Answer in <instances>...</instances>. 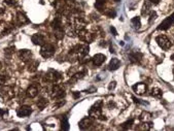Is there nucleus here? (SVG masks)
Listing matches in <instances>:
<instances>
[{"mask_svg": "<svg viewBox=\"0 0 174 131\" xmlns=\"http://www.w3.org/2000/svg\"><path fill=\"white\" fill-rule=\"evenodd\" d=\"M106 15H107L109 18H114V17L116 16V12L114 10H109V12H108Z\"/></svg>", "mask_w": 174, "mask_h": 131, "instance_id": "obj_35", "label": "nucleus"}, {"mask_svg": "<svg viewBox=\"0 0 174 131\" xmlns=\"http://www.w3.org/2000/svg\"><path fill=\"white\" fill-rule=\"evenodd\" d=\"M171 59H172V60L174 61V54H173V55H172V56H171Z\"/></svg>", "mask_w": 174, "mask_h": 131, "instance_id": "obj_45", "label": "nucleus"}, {"mask_svg": "<svg viewBox=\"0 0 174 131\" xmlns=\"http://www.w3.org/2000/svg\"><path fill=\"white\" fill-rule=\"evenodd\" d=\"M142 59V54L139 52H135V53L130 54V60L134 63H139Z\"/></svg>", "mask_w": 174, "mask_h": 131, "instance_id": "obj_21", "label": "nucleus"}, {"mask_svg": "<svg viewBox=\"0 0 174 131\" xmlns=\"http://www.w3.org/2000/svg\"><path fill=\"white\" fill-rule=\"evenodd\" d=\"M101 104H102L101 100H99V101H97V103H95V105L93 106L90 110V112H89L90 117L95 118V119L105 120V118H102L103 116L101 115Z\"/></svg>", "mask_w": 174, "mask_h": 131, "instance_id": "obj_2", "label": "nucleus"}, {"mask_svg": "<svg viewBox=\"0 0 174 131\" xmlns=\"http://www.w3.org/2000/svg\"><path fill=\"white\" fill-rule=\"evenodd\" d=\"M51 95H52V97L55 98V99H61V98H63L65 95L64 89L61 86H59V85H55V86L53 87V89H52Z\"/></svg>", "mask_w": 174, "mask_h": 131, "instance_id": "obj_5", "label": "nucleus"}, {"mask_svg": "<svg viewBox=\"0 0 174 131\" xmlns=\"http://www.w3.org/2000/svg\"><path fill=\"white\" fill-rule=\"evenodd\" d=\"M110 31H111V33H114V36H116V35H117V32H116V28H114V26H111V27H110Z\"/></svg>", "mask_w": 174, "mask_h": 131, "instance_id": "obj_40", "label": "nucleus"}, {"mask_svg": "<svg viewBox=\"0 0 174 131\" xmlns=\"http://www.w3.org/2000/svg\"><path fill=\"white\" fill-rule=\"evenodd\" d=\"M19 57L21 60H23L24 62H27V61L31 60V57H32V53L28 50H21L19 52Z\"/></svg>", "mask_w": 174, "mask_h": 131, "instance_id": "obj_13", "label": "nucleus"}, {"mask_svg": "<svg viewBox=\"0 0 174 131\" xmlns=\"http://www.w3.org/2000/svg\"><path fill=\"white\" fill-rule=\"evenodd\" d=\"M133 123H134V120L133 119H130L129 121H127V122H125V123L122 125V127H123V129H129V128H131V126L133 125Z\"/></svg>", "mask_w": 174, "mask_h": 131, "instance_id": "obj_30", "label": "nucleus"}, {"mask_svg": "<svg viewBox=\"0 0 174 131\" xmlns=\"http://www.w3.org/2000/svg\"><path fill=\"white\" fill-rule=\"evenodd\" d=\"M158 45H160V48H162L163 50H169L171 48V41L169 40L168 37L165 35H159L156 38Z\"/></svg>", "mask_w": 174, "mask_h": 131, "instance_id": "obj_4", "label": "nucleus"}, {"mask_svg": "<svg viewBox=\"0 0 174 131\" xmlns=\"http://www.w3.org/2000/svg\"><path fill=\"white\" fill-rule=\"evenodd\" d=\"M160 1H161V0H149V2H151V3H153V4H158Z\"/></svg>", "mask_w": 174, "mask_h": 131, "instance_id": "obj_41", "label": "nucleus"}, {"mask_svg": "<svg viewBox=\"0 0 174 131\" xmlns=\"http://www.w3.org/2000/svg\"><path fill=\"white\" fill-rule=\"evenodd\" d=\"M114 2H119V0H114Z\"/></svg>", "mask_w": 174, "mask_h": 131, "instance_id": "obj_46", "label": "nucleus"}, {"mask_svg": "<svg viewBox=\"0 0 174 131\" xmlns=\"http://www.w3.org/2000/svg\"><path fill=\"white\" fill-rule=\"evenodd\" d=\"M26 94H27V96H28V97H30V98L36 97V96H37V94H38V88L35 86V85H31V86H30L29 88L27 89Z\"/></svg>", "mask_w": 174, "mask_h": 131, "instance_id": "obj_17", "label": "nucleus"}, {"mask_svg": "<svg viewBox=\"0 0 174 131\" xmlns=\"http://www.w3.org/2000/svg\"><path fill=\"white\" fill-rule=\"evenodd\" d=\"M55 53V47L51 43H44L42 45L40 50V55L43 57V58H50L52 57Z\"/></svg>", "mask_w": 174, "mask_h": 131, "instance_id": "obj_3", "label": "nucleus"}, {"mask_svg": "<svg viewBox=\"0 0 174 131\" xmlns=\"http://www.w3.org/2000/svg\"><path fill=\"white\" fill-rule=\"evenodd\" d=\"M133 100L136 102V103H138V104H142V105H149V102H146V101H142V100L139 99V98H136L135 96H133Z\"/></svg>", "mask_w": 174, "mask_h": 131, "instance_id": "obj_32", "label": "nucleus"}, {"mask_svg": "<svg viewBox=\"0 0 174 131\" xmlns=\"http://www.w3.org/2000/svg\"><path fill=\"white\" fill-rule=\"evenodd\" d=\"M79 96H80V94L79 93H73V97H74V98H78V97H79Z\"/></svg>", "mask_w": 174, "mask_h": 131, "instance_id": "obj_42", "label": "nucleus"}, {"mask_svg": "<svg viewBox=\"0 0 174 131\" xmlns=\"http://www.w3.org/2000/svg\"><path fill=\"white\" fill-rule=\"evenodd\" d=\"M149 12H151V3L149 1H145L142 6L141 15H142V16H147Z\"/></svg>", "mask_w": 174, "mask_h": 131, "instance_id": "obj_19", "label": "nucleus"}, {"mask_svg": "<svg viewBox=\"0 0 174 131\" xmlns=\"http://www.w3.org/2000/svg\"><path fill=\"white\" fill-rule=\"evenodd\" d=\"M106 0H96V3H95V7L97 8L98 10L102 12L103 10V6L105 4Z\"/></svg>", "mask_w": 174, "mask_h": 131, "instance_id": "obj_27", "label": "nucleus"}, {"mask_svg": "<svg viewBox=\"0 0 174 131\" xmlns=\"http://www.w3.org/2000/svg\"><path fill=\"white\" fill-rule=\"evenodd\" d=\"M91 125H93V120L91 119L90 117L84 118V119H82V121L79 122V128H80V129H82V130L90 128Z\"/></svg>", "mask_w": 174, "mask_h": 131, "instance_id": "obj_14", "label": "nucleus"}, {"mask_svg": "<svg viewBox=\"0 0 174 131\" xmlns=\"http://www.w3.org/2000/svg\"><path fill=\"white\" fill-rule=\"evenodd\" d=\"M157 19V14L155 12H151V19H149V23H153V21H155Z\"/></svg>", "mask_w": 174, "mask_h": 131, "instance_id": "obj_37", "label": "nucleus"}, {"mask_svg": "<svg viewBox=\"0 0 174 131\" xmlns=\"http://www.w3.org/2000/svg\"><path fill=\"white\" fill-rule=\"evenodd\" d=\"M151 124H147V122H143L142 124H140V125L138 126V127H136V129L138 130H149V128H151Z\"/></svg>", "mask_w": 174, "mask_h": 131, "instance_id": "obj_29", "label": "nucleus"}, {"mask_svg": "<svg viewBox=\"0 0 174 131\" xmlns=\"http://www.w3.org/2000/svg\"><path fill=\"white\" fill-rule=\"evenodd\" d=\"M105 59H106V57L105 55H103V54H96V55L93 57V63H94V65H96V66H100V65H102L104 63Z\"/></svg>", "mask_w": 174, "mask_h": 131, "instance_id": "obj_16", "label": "nucleus"}, {"mask_svg": "<svg viewBox=\"0 0 174 131\" xmlns=\"http://www.w3.org/2000/svg\"><path fill=\"white\" fill-rule=\"evenodd\" d=\"M65 1H66L67 3H71V2H73V0H65Z\"/></svg>", "mask_w": 174, "mask_h": 131, "instance_id": "obj_44", "label": "nucleus"}, {"mask_svg": "<svg viewBox=\"0 0 174 131\" xmlns=\"http://www.w3.org/2000/svg\"><path fill=\"white\" fill-rule=\"evenodd\" d=\"M14 50H15V48L14 47H10V48H7V49L4 51V53H5V55H7V56H10L12 53H14Z\"/></svg>", "mask_w": 174, "mask_h": 131, "instance_id": "obj_33", "label": "nucleus"}, {"mask_svg": "<svg viewBox=\"0 0 174 131\" xmlns=\"http://www.w3.org/2000/svg\"><path fill=\"white\" fill-rule=\"evenodd\" d=\"M47 101L44 99V98H40V99L37 101V106L40 110H43V108L47 106Z\"/></svg>", "mask_w": 174, "mask_h": 131, "instance_id": "obj_28", "label": "nucleus"}, {"mask_svg": "<svg viewBox=\"0 0 174 131\" xmlns=\"http://www.w3.org/2000/svg\"><path fill=\"white\" fill-rule=\"evenodd\" d=\"M12 25L5 21H0V35H6L12 31Z\"/></svg>", "mask_w": 174, "mask_h": 131, "instance_id": "obj_9", "label": "nucleus"}, {"mask_svg": "<svg viewBox=\"0 0 174 131\" xmlns=\"http://www.w3.org/2000/svg\"><path fill=\"white\" fill-rule=\"evenodd\" d=\"M31 40H32V42H33L35 45H44V43H45L43 35L38 34V33L33 34V35H32V37H31Z\"/></svg>", "mask_w": 174, "mask_h": 131, "instance_id": "obj_12", "label": "nucleus"}, {"mask_svg": "<svg viewBox=\"0 0 174 131\" xmlns=\"http://www.w3.org/2000/svg\"><path fill=\"white\" fill-rule=\"evenodd\" d=\"M55 36L57 39H62L64 37V30H63L62 27L60 28H56L55 29Z\"/></svg>", "mask_w": 174, "mask_h": 131, "instance_id": "obj_24", "label": "nucleus"}, {"mask_svg": "<svg viewBox=\"0 0 174 131\" xmlns=\"http://www.w3.org/2000/svg\"><path fill=\"white\" fill-rule=\"evenodd\" d=\"M5 113H6V111H4V110H1V108H0V115H1V116H3V115H5Z\"/></svg>", "mask_w": 174, "mask_h": 131, "instance_id": "obj_43", "label": "nucleus"}, {"mask_svg": "<svg viewBox=\"0 0 174 131\" xmlns=\"http://www.w3.org/2000/svg\"><path fill=\"white\" fill-rule=\"evenodd\" d=\"M17 0H4V4H6V5H14V4H16Z\"/></svg>", "mask_w": 174, "mask_h": 131, "instance_id": "obj_36", "label": "nucleus"}, {"mask_svg": "<svg viewBox=\"0 0 174 131\" xmlns=\"http://www.w3.org/2000/svg\"><path fill=\"white\" fill-rule=\"evenodd\" d=\"M61 128H62V130L66 131L69 129V122H68V119H67L66 117H63L62 118V122H61Z\"/></svg>", "mask_w": 174, "mask_h": 131, "instance_id": "obj_23", "label": "nucleus"}, {"mask_svg": "<svg viewBox=\"0 0 174 131\" xmlns=\"http://www.w3.org/2000/svg\"><path fill=\"white\" fill-rule=\"evenodd\" d=\"M77 33H78V37L82 39V41H84V42H91V41L94 39L93 34L91 33V32L87 31L86 29L79 30V31H77Z\"/></svg>", "mask_w": 174, "mask_h": 131, "instance_id": "obj_7", "label": "nucleus"}, {"mask_svg": "<svg viewBox=\"0 0 174 131\" xmlns=\"http://www.w3.org/2000/svg\"><path fill=\"white\" fill-rule=\"evenodd\" d=\"M116 83L114 81V82L109 83V86H108V89H109V90H114V89L116 88Z\"/></svg>", "mask_w": 174, "mask_h": 131, "instance_id": "obj_38", "label": "nucleus"}, {"mask_svg": "<svg viewBox=\"0 0 174 131\" xmlns=\"http://www.w3.org/2000/svg\"><path fill=\"white\" fill-rule=\"evenodd\" d=\"M0 69H1V63H0Z\"/></svg>", "mask_w": 174, "mask_h": 131, "instance_id": "obj_47", "label": "nucleus"}, {"mask_svg": "<svg viewBox=\"0 0 174 131\" xmlns=\"http://www.w3.org/2000/svg\"><path fill=\"white\" fill-rule=\"evenodd\" d=\"M140 120L142 122H149L151 120V113H147V112H143L142 113H141L140 116Z\"/></svg>", "mask_w": 174, "mask_h": 131, "instance_id": "obj_25", "label": "nucleus"}, {"mask_svg": "<svg viewBox=\"0 0 174 131\" xmlns=\"http://www.w3.org/2000/svg\"><path fill=\"white\" fill-rule=\"evenodd\" d=\"M133 90L134 92H135L137 95H143L145 92H146L147 90V87L145 84H143V83H139V84H136L133 86Z\"/></svg>", "mask_w": 174, "mask_h": 131, "instance_id": "obj_11", "label": "nucleus"}, {"mask_svg": "<svg viewBox=\"0 0 174 131\" xmlns=\"http://www.w3.org/2000/svg\"><path fill=\"white\" fill-rule=\"evenodd\" d=\"M32 113V110L30 106H27V105H23L21 106V108L18 110V112H17V115L19 116V117L21 118H25V117H28V116H30V113Z\"/></svg>", "mask_w": 174, "mask_h": 131, "instance_id": "obj_10", "label": "nucleus"}, {"mask_svg": "<svg viewBox=\"0 0 174 131\" xmlns=\"http://www.w3.org/2000/svg\"><path fill=\"white\" fill-rule=\"evenodd\" d=\"M131 25L134 29H139L141 26V22H140V18L139 17H135L131 20Z\"/></svg>", "mask_w": 174, "mask_h": 131, "instance_id": "obj_22", "label": "nucleus"}, {"mask_svg": "<svg viewBox=\"0 0 174 131\" xmlns=\"http://www.w3.org/2000/svg\"><path fill=\"white\" fill-rule=\"evenodd\" d=\"M74 25L77 31H79V30H82V29H84V27H86V21L84 20V18L77 17L74 21Z\"/></svg>", "mask_w": 174, "mask_h": 131, "instance_id": "obj_18", "label": "nucleus"}, {"mask_svg": "<svg viewBox=\"0 0 174 131\" xmlns=\"http://www.w3.org/2000/svg\"><path fill=\"white\" fill-rule=\"evenodd\" d=\"M173 23H174V12L171 15L170 17L166 18L164 21L162 22V23L160 24V26L158 27V29L159 30H167Z\"/></svg>", "mask_w": 174, "mask_h": 131, "instance_id": "obj_8", "label": "nucleus"}, {"mask_svg": "<svg viewBox=\"0 0 174 131\" xmlns=\"http://www.w3.org/2000/svg\"><path fill=\"white\" fill-rule=\"evenodd\" d=\"M6 80H7V76H6L5 75H0V86L5 84Z\"/></svg>", "mask_w": 174, "mask_h": 131, "instance_id": "obj_34", "label": "nucleus"}, {"mask_svg": "<svg viewBox=\"0 0 174 131\" xmlns=\"http://www.w3.org/2000/svg\"><path fill=\"white\" fill-rule=\"evenodd\" d=\"M119 65H121V61L117 58H112L111 60H110L108 67H109V70H116L119 67Z\"/></svg>", "mask_w": 174, "mask_h": 131, "instance_id": "obj_20", "label": "nucleus"}, {"mask_svg": "<svg viewBox=\"0 0 174 131\" xmlns=\"http://www.w3.org/2000/svg\"><path fill=\"white\" fill-rule=\"evenodd\" d=\"M0 97L4 100H10L15 97V90L10 86H3L0 88Z\"/></svg>", "mask_w": 174, "mask_h": 131, "instance_id": "obj_1", "label": "nucleus"}, {"mask_svg": "<svg viewBox=\"0 0 174 131\" xmlns=\"http://www.w3.org/2000/svg\"><path fill=\"white\" fill-rule=\"evenodd\" d=\"M17 23H18V25H25V24L29 23V19L24 12H19L17 14Z\"/></svg>", "mask_w": 174, "mask_h": 131, "instance_id": "obj_15", "label": "nucleus"}, {"mask_svg": "<svg viewBox=\"0 0 174 131\" xmlns=\"http://www.w3.org/2000/svg\"><path fill=\"white\" fill-rule=\"evenodd\" d=\"M60 78H61L60 73L56 70H53V69H50L47 75H45V80L50 83H56V82H58Z\"/></svg>", "mask_w": 174, "mask_h": 131, "instance_id": "obj_6", "label": "nucleus"}, {"mask_svg": "<svg viewBox=\"0 0 174 131\" xmlns=\"http://www.w3.org/2000/svg\"><path fill=\"white\" fill-rule=\"evenodd\" d=\"M151 95L154 96V97H157V98H160L161 96H162V90L159 88H154L151 90Z\"/></svg>", "mask_w": 174, "mask_h": 131, "instance_id": "obj_26", "label": "nucleus"}, {"mask_svg": "<svg viewBox=\"0 0 174 131\" xmlns=\"http://www.w3.org/2000/svg\"><path fill=\"white\" fill-rule=\"evenodd\" d=\"M38 64L39 63L37 62V61H35V62H33L32 64H30L29 65V71H31V72H33V71H35L36 69H37V66H38Z\"/></svg>", "mask_w": 174, "mask_h": 131, "instance_id": "obj_31", "label": "nucleus"}, {"mask_svg": "<svg viewBox=\"0 0 174 131\" xmlns=\"http://www.w3.org/2000/svg\"><path fill=\"white\" fill-rule=\"evenodd\" d=\"M94 92H96V88H95V87H91L90 89H88V90H87V93L92 94V93H94Z\"/></svg>", "mask_w": 174, "mask_h": 131, "instance_id": "obj_39", "label": "nucleus"}]
</instances>
